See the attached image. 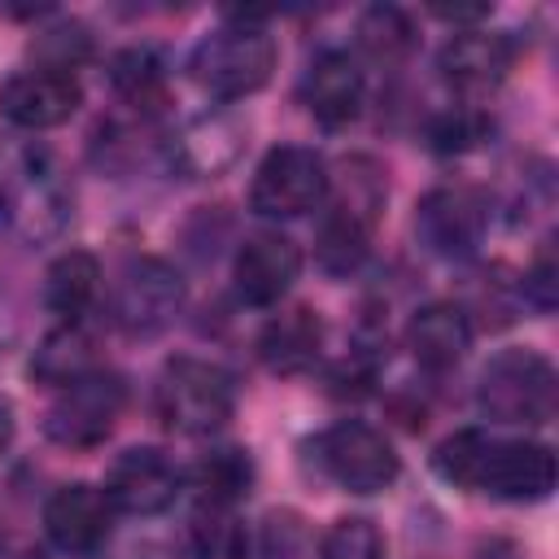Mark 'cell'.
Returning <instances> with one entry per match:
<instances>
[{"label":"cell","instance_id":"cell-1","mask_svg":"<svg viewBox=\"0 0 559 559\" xmlns=\"http://www.w3.org/2000/svg\"><path fill=\"white\" fill-rule=\"evenodd\" d=\"M70 218V188L39 144H0V231L48 240Z\"/></svg>","mask_w":559,"mask_h":559},{"label":"cell","instance_id":"cell-2","mask_svg":"<svg viewBox=\"0 0 559 559\" xmlns=\"http://www.w3.org/2000/svg\"><path fill=\"white\" fill-rule=\"evenodd\" d=\"M262 13H231L227 26L210 31L197 48H192V79L218 96V100H236L258 92L271 70H275V39L258 26Z\"/></svg>","mask_w":559,"mask_h":559},{"label":"cell","instance_id":"cell-3","mask_svg":"<svg viewBox=\"0 0 559 559\" xmlns=\"http://www.w3.org/2000/svg\"><path fill=\"white\" fill-rule=\"evenodd\" d=\"M559 376L546 354L537 349H498L476 380V406L493 424H524L537 428L555 415Z\"/></svg>","mask_w":559,"mask_h":559},{"label":"cell","instance_id":"cell-4","mask_svg":"<svg viewBox=\"0 0 559 559\" xmlns=\"http://www.w3.org/2000/svg\"><path fill=\"white\" fill-rule=\"evenodd\" d=\"M153 411L162 428L179 437H210L236 411V380L205 358H170L153 389Z\"/></svg>","mask_w":559,"mask_h":559},{"label":"cell","instance_id":"cell-5","mask_svg":"<svg viewBox=\"0 0 559 559\" xmlns=\"http://www.w3.org/2000/svg\"><path fill=\"white\" fill-rule=\"evenodd\" d=\"M122 406H127L122 376L96 367L83 380L57 389V397L44 415V432H48V441H57L66 450H92L114 432Z\"/></svg>","mask_w":559,"mask_h":559},{"label":"cell","instance_id":"cell-6","mask_svg":"<svg viewBox=\"0 0 559 559\" xmlns=\"http://www.w3.org/2000/svg\"><path fill=\"white\" fill-rule=\"evenodd\" d=\"M314 463L332 485H341L349 493H380L397 480V454H393L389 437L358 419H341L328 432H319Z\"/></svg>","mask_w":559,"mask_h":559},{"label":"cell","instance_id":"cell-7","mask_svg":"<svg viewBox=\"0 0 559 559\" xmlns=\"http://www.w3.org/2000/svg\"><path fill=\"white\" fill-rule=\"evenodd\" d=\"M323 201H328V162L301 144L271 148L249 188V205L262 218H301Z\"/></svg>","mask_w":559,"mask_h":559},{"label":"cell","instance_id":"cell-8","mask_svg":"<svg viewBox=\"0 0 559 559\" xmlns=\"http://www.w3.org/2000/svg\"><path fill=\"white\" fill-rule=\"evenodd\" d=\"M114 323L127 336H157L183 310V280L162 258H127L114 284Z\"/></svg>","mask_w":559,"mask_h":559},{"label":"cell","instance_id":"cell-9","mask_svg":"<svg viewBox=\"0 0 559 559\" xmlns=\"http://www.w3.org/2000/svg\"><path fill=\"white\" fill-rule=\"evenodd\" d=\"M485 227H489V201L467 183H441L415 210V231L424 249L445 262H467L480 249Z\"/></svg>","mask_w":559,"mask_h":559},{"label":"cell","instance_id":"cell-10","mask_svg":"<svg viewBox=\"0 0 559 559\" xmlns=\"http://www.w3.org/2000/svg\"><path fill=\"white\" fill-rule=\"evenodd\" d=\"M555 450L542 441H489L476 459L472 489L502 502H542L555 489Z\"/></svg>","mask_w":559,"mask_h":559},{"label":"cell","instance_id":"cell-11","mask_svg":"<svg viewBox=\"0 0 559 559\" xmlns=\"http://www.w3.org/2000/svg\"><path fill=\"white\" fill-rule=\"evenodd\" d=\"M183 489V472L157 445L122 450L105 472V498L122 515H162Z\"/></svg>","mask_w":559,"mask_h":559},{"label":"cell","instance_id":"cell-12","mask_svg":"<svg viewBox=\"0 0 559 559\" xmlns=\"http://www.w3.org/2000/svg\"><path fill=\"white\" fill-rule=\"evenodd\" d=\"M44 528H48V542L61 550V555H96L105 542H109V528H114V507L105 498V489L96 485H61L48 493L44 502Z\"/></svg>","mask_w":559,"mask_h":559},{"label":"cell","instance_id":"cell-13","mask_svg":"<svg viewBox=\"0 0 559 559\" xmlns=\"http://www.w3.org/2000/svg\"><path fill=\"white\" fill-rule=\"evenodd\" d=\"M301 271V249L280 231H258L236 249L231 284L245 306H275Z\"/></svg>","mask_w":559,"mask_h":559},{"label":"cell","instance_id":"cell-14","mask_svg":"<svg viewBox=\"0 0 559 559\" xmlns=\"http://www.w3.org/2000/svg\"><path fill=\"white\" fill-rule=\"evenodd\" d=\"M83 105V87L74 74L52 70H22L0 87V118H9L22 131H48L61 127Z\"/></svg>","mask_w":559,"mask_h":559},{"label":"cell","instance_id":"cell-15","mask_svg":"<svg viewBox=\"0 0 559 559\" xmlns=\"http://www.w3.org/2000/svg\"><path fill=\"white\" fill-rule=\"evenodd\" d=\"M511 61H515L511 39L498 35V31H480V26H472V31H454L450 44L437 52V70H441V79H445L454 92H463V96L493 92V87L507 79Z\"/></svg>","mask_w":559,"mask_h":559},{"label":"cell","instance_id":"cell-16","mask_svg":"<svg viewBox=\"0 0 559 559\" xmlns=\"http://www.w3.org/2000/svg\"><path fill=\"white\" fill-rule=\"evenodd\" d=\"M301 105L323 127H345L362 109V70L349 52L323 48L301 74Z\"/></svg>","mask_w":559,"mask_h":559},{"label":"cell","instance_id":"cell-17","mask_svg":"<svg viewBox=\"0 0 559 559\" xmlns=\"http://www.w3.org/2000/svg\"><path fill=\"white\" fill-rule=\"evenodd\" d=\"M380 201H362V197H341L332 201V210L319 223V240H314V258L328 275H349L362 266L367 245H371V218H376Z\"/></svg>","mask_w":559,"mask_h":559},{"label":"cell","instance_id":"cell-18","mask_svg":"<svg viewBox=\"0 0 559 559\" xmlns=\"http://www.w3.org/2000/svg\"><path fill=\"white\" fill-rule=\"evenodd\" d=\"M406 345H411V354H415L419 367L450 371L472 349V319L454 301H432V306H424V310L411 314Z\"/></svg>","mask_w":559,"mask_h":559},{"label":"cell","instance_id":"cell-19","mask_svg":"<svg viewBox=\"0 0 559 559\" xmlns=\"http://www.w3.org/2000/svg\"><path fill=\"white\" fill-rule=\"evenodd\" d=\"M319 349H323V323L310 306H288L275 319H266V328L258 332V358L275 376L310 371Z\"/></svg>","mask_w":559,"mask_h":559},{"label":"cell","instance_id":"cell-20","mask_svg":"<svg viewBox=\"0 0 559 559\" xmlns=\"http://www.w3.org/2000/svg\"><path fill=\"white\" fill-rule=\"evenodd\" d=\"M96 293H100V266H96V258L83 253V249L61 253V258L48 266V275H44V306H48L52 314H61L66 323H79V314L92 310Z\"/></svg>","mask_w":559,"mask_h":559},{"label":"cell","instance_id":"cell-21","mask_svg":"<svg viewBox=\"0 0 559 559\" xmlns=\"http://www.w3.org/2000/svg\"><path fill=\"white\" fill-rule=\"evenodd\" d=\"M87 371H96V354H92V336L79 323H61L57 332H48L31 358V376L52 389L74 384Z\"/></svg>","mask_w":559,"mask_h":559},{"label":"cell","instance_id":"cell-22","mask_svg":"<svg viewBox=\"0 0 559 559\" xmlns=\"http://www.w3.org/2000/svg\"><path fill=\"white\" fill-rule=\"evenodd\" d=\"M201 507H236L249 485H253V459L236 445H223V450H210L192 472H188Z\"/></svg>","mask_w":559,"mask_h":559},{"label":"cell","instance_id":"cell-23","mask_svg":"<svg viewBox=\"0 0 559 559\" xmlns=\"http://www.w3.org/2000/svg\"><path fill=\"white\" fill-rule=\"evenodd\" d=\"M358 48L380 61V66H397L411 57L415 48V22L406 9L397 4H371L362 17H358Z\"/></svg>","mask_w":559,"mask_h":559},{"label":"cell","instance_id":"cell-24","mask_svg":"<svg viewBox=\"0 0 559 559\" xmlns=\"http://www.w3.org/2000/svg\"><path fill=\"white\" fill-rule=\"evenodd\" d=\"M109 83H114V92H118L127 105H135V109H157L162 96H166V66H162V57H157L153 48H127V52L114 57Z\"/></svg>","mask_w":559,"mask_h":559},{"label":"cell","instance_id":"cell-25","mask_svg":"<svg viewBox=\"0 0 559 559\" xmlns=\"http://www.w3.org/2000/svg\"><path fill=\"white\" fill-rule=\"evenodd\" d=\"M31 57H35V70L74 74V70L92 57V35H87V26L74 22V17L48 22V26L35 31V39H31Z\"/></svg>","mask_w":559,"mask_h":559},{"label":"cell","instance_id":"cell-26","mask_svg":"<svg viewBox=\"0 0 559 559\" xmlns=\"http://www.w3.org/2000/svg\"><path fill=\"white\" fill-rule=\"evenodd\" d=\"M192 559H249V528L231 507H201L192 524Z\"/></svg>","mask_w":559,"mask_h":559},{"label":"cell","instance_id":"cell-27","mask_svg":"<svg viewBox=\"0 0 559 559\" xmlns=\"http://www.w3.org/2000/svg\"><path fill=\"white\" fill-rule=\"evenodd\" d=\"M319 559H384V537L371 520L345 515L323 533Z\"/></svg>","mask_w":559,"mask_h":559},{"label":"cell","instance_id":"cell-28","mask_svg":"<svg viewBox=\"0 0 559 559\" xmlns=\"http://www.w3.org/2000/svg\"><path fill=\"white\" fill-rule=\"evenodd\" d=\"M480 450H485V432H480V428H463V432L445 437V441L432 450V467H437V476H441V480L472 489V476H476V459H480Z\"/></svg>","mask_w":559,"mask_h":559},{"label":"cell","instance_id":"cell-29","mask_svg":"<svg viewBox=\"0 0 559 559\" xmlns=\"http://www.w3.org/2000/svg\"><path fill=\"white\" fill-rule=\"evenodd\" d=\"M485 135H489V122H485V114H476V109H450V114H441V118L432 122V131H428V140H432L437 153H467V148H476Z\"/></svg>","mask_w":559,"mask_h":559},{"label":"cell","instance_id":"cell-30","mask_svg":"<svg viewBox=\"0 0 559 559\" xmlns=\"http://www.w3.org/2000/svg\"><path fill=\"white\" fill-rule=\"evenodd\" d=\"M520 297H528L537 310H550L555 306V297H559V266H555V253H550V245L533 258V266L524 271V280H520Z\"/></svg>","mask_w":559,"mask_h":559},{"label":"cell","instance_id":"cell-31","mask_svg":"<svg viewBox=\"0 0 559 559\" xmlns=\"http://www.w3.org/2000/svg\"><path fill=\"white\" fill-rule=\"evenodd\" d=\"M301 528H297V515L288 511H271L266 524H262V559H293L288 542H297Z\"/></svg>","mask_w":559,"mask_h":559},{"label":"cell","instance_id":"cell-32","mask_svg":"<svg viewBox=\"0 0 559 559\" xmlns=\"http://www.w3.org/2000/svg\"><path fill=\"white\" fill-rule=\"evenodd\" d=\"M428 13L432 17H441V22H454V26H476V22H485L489 17V4H428Z\"/></svg>","mask_w":559,"mask_h":559},{"label":"cell","instance_id":"cell-33","mask_svg":"<svg viewBox=\"0 0 559 559\" xmlns=\"http://www.w3.org/2000/svg\"><path fill=\"white\" fill-rule=\"evenodd\" d=\"M13 428H17V424H13V406L0 397V454H4L9 441H13Z\"/></svg>","mask_w":559,"mask_h":559},{"label":"cell","instance_id":"cell-34","mask_svg":"<svg viewBox=\"0 0 559 559\" xmlns=\"http://www.w3.org/2000/svg\"><path fill=\"white\" fill-rule=\"evenodd\" d=\"M0 559H44V555H39L35 546H9V550H4Z\"/></svg>","mask_w":559,"mask_h":559}]
</instances>
